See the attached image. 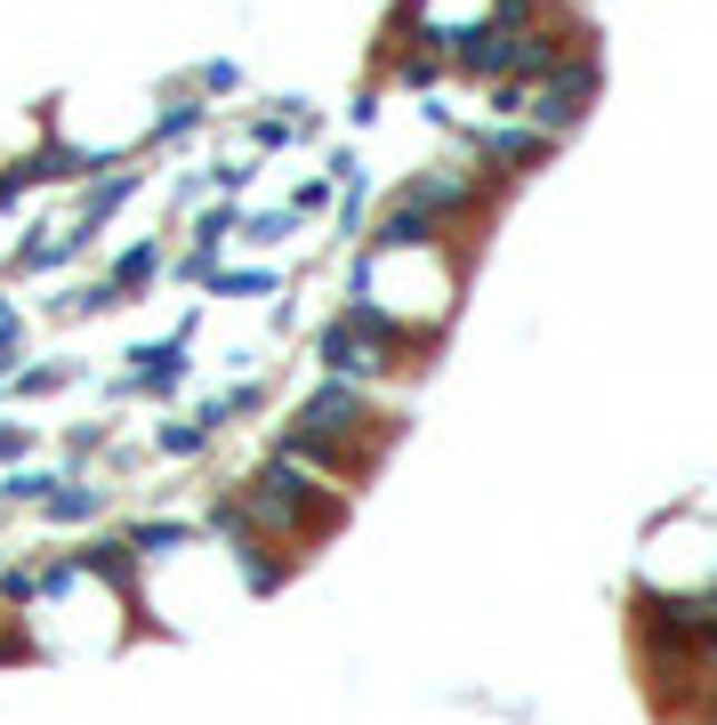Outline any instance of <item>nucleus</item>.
<instances>
[{
    "label": "nucleus",
    "mask_w": 717,
    "mask_h": 725,
    "mask_svg": "<svg viewBox=\"0 0 717 725\" xmlns=\"http://www.w3.org/2000/svg\"><path fill=\"white\" fill-rule=\"evenodd\" d=\"M32 452V428H17V420H0V460H24Z\"/></svg>",
    "instance_id": "nucleus-3"
},
{
    "label": "nucleus",
    "mask_w": 717,
    "mask_h": 725,
    "mask_svg": "<svg viewBox=\"0 0 717 725\" xmlns=\"http://www.w3.org/2000/svg\"><path fill=\"white\" fill-rule=\"evenodd\" d=\"M315 363H323V379H347V388H371V395H380L387 379H420L428 347H412L387 315H371V306L347 298V306L315 331Z\"/></svg>",
    "instance_id": "nucleus-2"
},
{
    "label": "nucleus",
    "mask_w": 717,
    "mask_h": 725,
    "mask_svg": "<svg viewBox=\"0 0 717 725\" xmlns=\"http://www.w3.org/2000/svg\"><path fill=\"white\" fill-rule=\"evenodd\" d=\"M347 283H355V306L387 315L412 347L435 355V339H443V323H452V306H460L468 266H460V242H363Z\"/></svg>",
    "instance_id": "nucleus-1"
}]
</instances>
